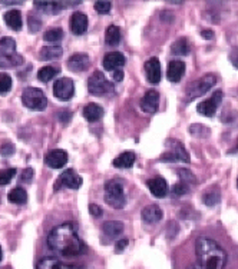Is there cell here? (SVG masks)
<instances>
[{"label": "cell", "mask_w": 238, "mask_h": 269, "mask_svg": "<svg viewBox=\"0 0 238 269\" xmlns=\"http://www.w3.org/2000/svg\"><path fill=\"white\" fill-rule=\"evenodd\" d=\"M48 246L53 253L62 258L78 256L86 249L78 235V225L75 222H65L53 228L48 236Z\"/></svg>", "instance_id": "obj_1"}, {"label": "cell", "mask_w": 238, "mask_h": 269, "mask_svg": "<svg viewBox=\"0 0 238 269\" xmlns=\"http://www.w3.org/2000/svg\"><path fill=\"white\" fill-rule=\"evenodd\" d=\"M195 252L198 261L188 269H222L227 262V253L211 238L201 236L195 242Z\"/></svg>", "instance_id": "obj_2"}, {"label": "cell", "mask_w": 238, "mask_h": 269, "mask_svg": "<svg viewBox=\"0 0 238 269\" xmlns=\"http://www.w3.org/2000/svg\"><path fill=\"white\" fill-rule=\"evenodd\" d=\"M23 63V57L18 54L13 37L4 36L0 39V68H15Z\"/></svg>", "instance_id": "obj_3"}, {"label": "cell", "mask_w": 238, "mask_h": 269, "mask_svg": "<svg viewBox=\"0 0 238 269\" xmlns=\"http://www.w3.org/2000/svg\"><path fill=\"white\" fill-rule=\"evenodd\" d=\"M105 202L113 209H122L127 205L124 185L118 179H110L105 183Z\"/></svg>", "instance_id": "obj_4"}, {"label": "cell", "mask_w": 238, "mask_h": 269, "mask_svg": "<svg viewBox=\"0 0 238 269\" xmlns=\"http://www.w3.org/2000/svg\"><path fill=\"white\" fill-rule=\"evenodd\" d=\"M22 103L30 110H45L48 106V98L40 89L26 88L22 93Z\"/></svg>", "instance_id": "obj_5"}, {"label": "cell", "mask_w": 238, "mask_h": 269, "mask_svg": "<svg viewBox=\"0 0 238 269\" xmlns=\"http://www.w3.org/2000/svg\"><path fill=\"white\" fill-rule=\"evenodd\" d=\"M215 82H217V77L211 73L205 74V76H202L201 79L192 82V83L188 86V89H186V100L191 102V100H194V99L202 96L204 93H207V92L211 89V86L215 85Z\"/></svg>", "instance_id": "obj_6"}, {"label": "cell", "mask_w": 238, "mask_h": 269, "mask_svg": "<svg viewBox=\"0 0 238 269\" xmlns=\"http://www.w3.org/2000/svg\"><path fill=\"white\" fill-rule=\"evenodd\" d=\"M113 86L110 82H108L105 74L99 71L93 72L91 74V77L88 79V90L92 95H106L109 92H112Z\"/></svg>", "instance_id": "obj_7"}, {"label": "cell", "mask_w": 238, "mask_h": 269, "mask_svg": "<svg viewBox=\"0 0 238 269\" xmlns=\"http://www.w3.org/2000/svg\"><path fill=\"white\" fill-rule=\"evenodd\" d=\"M53 95L59 100H69L75 95V83L69 77H60L53 85Z\"/></svg>", "instance_id": "obj_8"}, {"label": "cell", "mask_w": 238, "mask_h": 269, "mask_svg": "<svg viewBox=\"0 0 238 269\" xmlns=\"http://www.w3.org/2000/svg\"><path fill=\"white\" fill-rule=\"evenodd\" d=\"M168 146L171 147V152L161 156V161H165V162L181 161L184 163H189V155H188L185 147L180 141H168Z\"/></svg>", "instance_id": "obj_9"}, {"label": "cell", "mask_w": 238, "mask_h": 269, "mask_svg": "<svg viewBox=\"0 0 238 269\" xmlns=\"http://www.w3.org/2000/svg\"><path fill=\"white\" fill-rule=\"evenodd\" d=\"M80 186H82V178L73 169H66L55 183V191H59L60 188L79 189Z\"/></svg>", "instance_id": "obj_10"}, {"label": "cell", "mask_w": 238, "mask_h": 269, "mask_svg": "<svg viewBox=\"0 0 238 269\" xmlns=\"http://www.w3.org/2000/svg\"><path fill=\"white\" fill-rule=\"evenodd\" d=\"M222 98H224L222 90H217V92H214V95L211 96V99H207V100H204V102H201V103L198 105V108H197L198 113H200V115H202V116H207V118L214 116V115H215V112H217L218 105L222 102Z\"/></svg>", "instance_id": "obj_11"}, {"label": "cell", "mask_w": 238, "mask_h": 269, "mask_svg": "<svg viewBox=\"0 0 238 269\" xmlns=\"http://www.w3.org/2000/svg\"><path fill=\"white\" fill-rule=\"evenodd\" d=\"M45 163L53 169H60L68 163V153L62 149H53L45 156Z\"/></svg>", "instance_id": "obj_12"}, {"label": "cell", "mask_w": 238, "mask_h": 269, "mask_svg": "<svg viewBox=\"0 0 238 269\" xmlns=\"http://www.w3.org/2000/svg\"><path fill=\"white\" fill-rule=\"evenodd\" d=\"M125 62H127V59H125V56L122 53H119V52H110V53L105 54L102 63H104V69L105 71H108V72H115V71L121 69L125 65Z\"/></svg>", "instance_id": "obj_13"}, {"label": "cell", "mask_w": 238, "mask_h": 269, "mask_svg": "<svg viewBox=\"0 0 238 269\" xmlns=\"http://www.w3.org/2000/svg\"><path fill=\"white\" fill-rule=\"evenodd\" d=\"M124 232V223L121 220H108L102 225V235L108 242L116 239Z\"/></svg>", "instance_id": "obj_14"}, {"label": "cell", "mask_w": 238, "mask_h": 269, "mask_svg": "<svg viewBox=\"0 0 238 269\" xmlns=\"http://www.w3.org/2000/svg\"><path fill=\"white\" fill-rule=\"evenodd\" d=\"M159 106V93L157 90H148L141 100V109L146 113H155Z\"/></svg>", "instance_id": "obj_15"}, {"label": "cell", "mask_w": 238, "mask_h": 269, "mask_svg": "<svg viewBox=\"0 0 238 269\" xmlns=\"http://www.w3.org/2000/svg\"><path fill=\"white\" fill-rule=\"evenodd\" d=\"M145 74L149 83H159L161 80V63H159L158 57H151L149 60L145 62L144 65Z\"/></svg>", "instance_id": "obj_16"}, {"label": "cell", "mask_w": 238, "mask_h": 269, "mask_svg": "<svg viewBox=\"0 0 238 269\" xmlns=\"http://www.w3.org/2000/svg\"><path fill=\"white\" fill-rule=\"evenodd\" d=\"M69 26H71V32L73 35H76V36L83 35L88 30V18H86V15L82 13V12H75L71 16Z\"/></svg>", "instance_id": "obj_17"}, {"label": "cell", "mask_w": 238, "mask_h": 269, "mask_svg": "<svg viewBox=\"0 0 238 269\" xmlns=\"http://www.w3.org/2000/svg\"><path fill=\"white\" fill-rule=\"evenodd\" d=\"M185 74V63L183 60H171L168 63V69H166V77L169 82H180L183 79V76Z\"/></svg>", "instance_id": "obj_18"}, {"label": "cell", "mask_w": 238, "mask_h": 269, "mask_svg": "<svg viewBox=\"0 0 238 269\" xmlns=\"http://www.w3.org/2000/svg\"><path fill=\"white\" fill-rule=\"evenodd\" d=\"M146 185H148V189L151 191V194L154 196H157V197H165L166 194H168V191H169L166 180L164 178H161V176L149 179L146 182Z\"/></svg>", "instance_id": "obj_19"}, {"label": "cell", "mask_w": 238, "mask_h": 269, "mask_svg": "<svg viewBox=\"0 0 238 269\" xmlns=\"http://www.w3.org/2000/svg\"><path fill=\"white\" fill-rule=\"evenodd\" d=\"M89 56L88 54H83V53H76V54H72L68 60V68L72 71V72H83L89 68Z\"/></svg>", "instance_id": "obj_20"}, {"label": "cell", "mask_w": 238, "mask_h": 269, "mask_svg": "<svg viewBox=\"0 0 238 269\" xmlns=\"http://www.w3.org/2000/svg\"><path fill=\"white\" fill-rule=\"evenodd\" d=\"M102 116H104V109H102V106H99L96 103H88L83 108V118L88 122H98L102 119Z\"/></svg>", "instance_id": "obj_21"}, {"label": "cell", "mask_w": 238, "mask_h": 269, "mask_svg": "<svg viewBox=\"0 0 238 269\" xmlns=\"http://www.w3.org/2000/svg\"><path fill=\"white\" fill-rule=\"evenodd\" d=\"M162 219V209L158 205H148L142 211V220L145 223H157Z\"/></svg>", "instance_id": "obj_22"}, {"label": "cell", "mask_w": 238, "mask_h": 269, "mask_svg": "<svg viewBox=\"0 0 238 269\" xmlns=\"http://www.w3.org/2000/svg\"><path fill=\"white\" fill-rule=\"evenodd\" d=\"M36 269H78L73 265L65 264L57 258H43L42 261H39L37 268Z\"/></svg>", "instance_id": "obj_23"}, {"label": "cell", "mask_w": 238, "mask_h": 269, "mask_svg": "<svg viewBox=\"0 0 238 269\" xmlns=\"http://www.w3.org/2000/svg\"><path fill=\"white\" fill-rule=\"evenodd\" d=\"M3 19H4L6 25L9 26L10 29H13V30H20L22 29L23 22H22V13L19 10H9V12H6Z\"/></svg>", "instance_id": "obj_24"}, {"label": "cell", "mask_w": 238, "mask_h": 269, "mask_svg": "<svg viewBox=\"0 0 238 269\" xmlns=\"http://www.w3.org/2000/svg\"><path fill=\"white\" fill-rule=\"evenodd\" d=\"M135 159H136V156H135L133 152H124L118 158H115L112 163H113L115 168L128 169V168H131L133 163H135Z\"/></svg>", "instance_id": "obj_25"}, {"label": "cell", "mask_w": 238, "mask_h": 269, "mask_svg": "<svg viewBox=\"0 0 238 269\" xmlns=\"http://www.w3.org/2000/svg\"><path fill=\"white\" fill-rule=\"evenodd\" d=\"M121 40H122L121 29L115 25L108 26V29H106L105 32L106 45H109V46H116V45L121 43Z\"/></svg>", "instance_id": "obj_26"}, {"label": "cell", "mask_w": 238, "mask_h": 269, "mask_svg": "<svg viewBox=\"0 0 238 269\" xmlns=\"http://www.w3.org/2000/svg\"><path fill=\"white\" fill-rule=\"evenodd\" d=\"M63 54V49L60 46H45L39 52L40 60H55Z\"/></svg>", "instance_id": "obj_27"}, {"label": "cell", "mask_w": 238, "mask_h": 269, "mask_svg": "<svg viewBox=\"0 0 238 269\" xmlns=\"http://www.w3.org/2000/svg\"><path fill=\"white\" fill-rule=\"evenodd\" d=\"M220 200H221V192H220L218 186L208 188V191L202 195V202L207 206H215Z\"/></svg>", "instance_id": "obj_28"}, {"label": "cell", "mask_w": 238, "mask_h": 269, "mask_svg": "<svg viewBox=\"0 0 238 269\" xmlns=\"http://www.w3.org/2000/svg\"><path fill=\"white\" fill-rule=\"evenodd\" d=\"M35 6L46 13H57L63 9V3L60 1H35Z\"/></svg>", "instance_id": "obj_29"}, {"label": "cell", "mask_w": 238, "mask_h": 269, "mask_svg": "<svg viewBox=\"0 0 238 269\" xmlns=\"http://www.w3.org/2000/svg\"><path fill=\"white\" fill-rule=\"evenodd\" d=\"M7 199L12 202V203H16V205H23L27 202V192L23 188H15L9 192Z\"/></svg>", "instance_id": "obj_30"}, {"label": "cell", "mask_w": 238, "mask_h": 269, "mask_svg": "<svg viewBox=\"0 0 238 269\" xmlns=\"http://www.w3.org/2000/svg\"><path fill=\"white\" fill-rule=\"evenodd\" d=\"M171 52L174 54H178V56H186L189 53V46H188V40L185 37H181L178 39L177 42L172 43L171 46Z\"/></svg>", "instance_id": "obj_31"}, {"label": "cell", "mask_w": 238, "mask_h": 269, "mask_svg": "<svg viewBox=\"0 0 238 269\" xmlns=\"http://www.w3.org/2000/svg\"><path fill=\"white\" fill-rule=\"evenodd\" d=\"M57 72L59 71L56 68H53V66H45V68H42L37 72V79L40 82H49V80H52L53 77L57 74Z\"/></svg>", "instance_id": "obj_32"}, {"label": "cell", "mask_w": 238, "mask_h": 269, "mask_svg": "<svg viewBox=\"0 0 238 269\" xmlns=\"http://www.w3.org/2000/svg\"><path fill=\"white\" fill-rule=\"evenodd\" d=\"M63 37V30L59 29V27H53V29H49L48 32H45L43 35V39L46 42H51V43H56L59 40H62Z\"/></svg>", "instance_id": "obj_33"}, {"label": "cell", "mask_w": 238, "mask_h": 269, "mask_svg": "<svg viewBox=\"0 0 238 269\" xmlns=\"http://www.w3.org/2000/svg\"><path fill=\"white\" fill-rule=\"evenodd\" d=\"M16 176V169L15 168H9V169H1L0 171V185H7L12 182V179Z\"/></svg>", "instance_id": "obj_34"}, {"label": "cell", "mask_w": 238, "mask_h": 269, "mask_svg": "<svg viewBox=\"0 0 238 269\" xmlns=\"http://www.w3.org/2000/svg\"><path fill=\"white\" fill-rule=\"evenodd\" d=\"M12 89V77L6 73H0V95L7 93Z\"/></svg>", "instance_id": "obj_35"}, {"label": "cell", "mask_w": 238, "mask_h": 269, "mask_svg": "<svg viewBox=\"0 0 238 269\" xmlns=\"http://www.w3.org/2000/svg\"><path fill=\"white\" fill-rule=\"evenodd\" d=\"M110 7H112L110 1L99 0V1H96V3H95V10H96L98 13H101V15H106V13H109V12H110Z\"/></svg>", "instance_id": "obj_36"}, {"label": "cell", "mask_w": 238, "mask_h": 269, "mask_svg": "<svg viewBox=\"0 0 238 269\" xmlns=\"http://www.w3.org/2000/svg\"><path fill=\"white\" fill-rule=\"evenodd\" d=\"M15 153V146L12 142H3L0 145V155L1 156H12Z\"/></svg>", "instance_id": "obj_37"}, {"label": "cell", "mask_w": 238, "mask_h": 269, "mask_svg": "<svg viewBox=\"0 0 238 269\" xmlns=\"http://www.w3.org/2000/svg\"><path fill=\"white\" fill-rule=\"evenodd\" d=\"M186 192H188V185H186L185 182L175 183V185H174V188H172V194L177 196L185 195Z\"/></svg>", "instance_id": "obj_38"}, {"label": "cell", "mask_w": 238, "mask_h": 269, "mask_svg": "<svg viewBox=\"0 0 238 269\" xmlns=\"http://www.w3.org/2000/svg\"><path fill=\"white\" fill-rule=\"evenodd\" d=\"M178 173L181 175V178H183V182H191V183H195L197 182V179H195V176L191 173L189 171H186V169H180Z\"/></svg>", "instance_id": "obj_39"}, {"label": "cell", "mask_w": 238, "mask_h": 269, "mask_svg": "<svg viewBox=\"0 0 238 269\" xmlns=\"http://www.w3.org/2000/svg\"><path fill=\"white\" fill-rule=\"evenodd\" d=\"M32 179H33V169H32V168H27V169H25V171L22 172V175H20V180H22V182L30 183Z\"/></svg>", "instance_id": "obj_40"}, {"label": "cell", "mask_w": 238, "mask_h": 269, "mask_svg": "<svg viewBox=\"0 0 238 269\" xmlns=\"http://www.w3.org/2000/svg\"><path fill=\"white\" fill-rule=\"evenodd\" d=\"M128 239H121V241H118L116 245H115V253H122L125 249H127V246H128Z\"/></svg>", "instance_id": "obj_41"}, {"label": "cell", "mask_w": 238, "mask_h": 269, "mask_svg": "<svg viewBox=\"0 0 238 269\" xmlns=\"http://www.w3.org/2000/svg\"><path fill=\"white\" fill-rule=\"evenodd\" d=\"M89 212H91L92 216H96V218L102 216V208L99 205H95V203L89 205Z\"/></svg>", "instance_id": "obj_42"}, {"label": "cell", "mask_w": 238, "mask_h": 269, "mask_svg": "<svg viewBox=\"0 0 238 269\" xmlns=\"http://www.w3.org/2000/svg\"><path fill=\"white\" fill-rule=\"evenodd\" d=\"M195 129H198V132H195V133H192L194 136H197V138H208L207 135H204L201 130H205L207 129V126H204V125H192Z\"/></svg>", "instance_id": "obj_43"}, {"label": "cell", "mask_w": 238, "mask_h": 269, "mask_svg": "<svg viewBox=\"0 0 238 269\" xmlns=\"http://www.w3.org/2000/svg\"><path fill=\"white\" fill-rule=\"evenodd\" d=\"M40 20H35V18L33 16H30L29 18V26H30V29H32V32H36L39 27H40Z\"/></svg>", "instance_id": "obj_44"}, {"label": "cell", "mask_w": 238, "mask_h": 269, "mask_svg": "<svg viewBox=\"0 0 238 269\" xmlns=\"http://www.w3.org/2000/svg\"><path fill=\"white\" fill-rule=\"evenodd\" d=\"M230 60L233 62L234 68H237V69H238V48H236V49H233V52H231V54H230Z\"/></svg>", "instance_id": "obj_45"}, {"label": "cell", "mask_w": 238, "mask_h": 269, "mask_svg": "<svg viewBox=\"0 0 238 269\" xmlns=\"http://www.w3.org/2000/svg\"><path fill=\"white\" fill-rule=\"evenodd\" d=\"M122 79H124V72L121 69H118V71L113 72V80L115 82H121Z\"/></svg>", "instance_id": "obj_46"}, {"label": "cell", "mask_w": 238, "mask_h": 269, "mask_svg": "<svg viewBox=\"0 0 238 269\" xmlns=\"http://www.w3.org/2000/svg\"><path fill=\"white\" fill-rule=\"evenodd\" d=\"M201 35H202L204 37H207V39H212V37H214V32H212V30H202Z\"/></svg>", "instance_id": "obj_47"}, {"label": "cell", "mask_w": 238, "mask_h": 269, "mask_svg": "<svg viewBox=\"0 0 238 269\" xmlns=\"http://www.w3.org/2000/svg\"><path fill=\"white\" fill-rule=\"evenodd\" d=\"M1 259H3V251H1V246H0V262H1Z\"/></svg>", "instance_id": "obj_48"}, {"label": "cell", "mask_w": 238, "mask_h": 269, "mask_svg": "<svg viewBox=\"0 0 238 269\" xmlns=\"http://www.w3.org/2000/svg\"><path fill=\"white\" fill-rule=\"evenodd\" d=\"M237 188H238V179H237Z\"/></svg>", "instance_id": "obj_49"}]
</instances>
